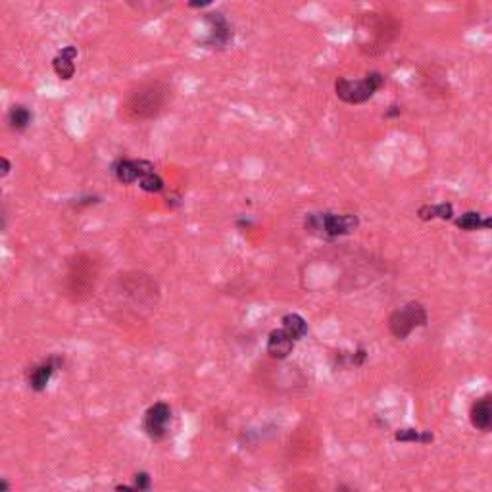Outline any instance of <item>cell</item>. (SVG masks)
Here are the masks:
<instances>
[{
    "instance_id": "obj_2",
    "label": "cell",
    "mask_w": 492,
    "mask_h": 492,
    "mask_svg": "<svg viewBox=\"0 0 492 492\" xmlns=\"http://www.w3.org/2000/svg\"><path fill=\"white\" fill-rule=\"evenodd\" d=\"M99 275L97 262L81 254L73 259L68 269V277H66V291L72 296L73 300H85L95 288V281Z\"/></svg>"
},
{
    "instance_id": "obj_19",
    "label": "cell",
    "mask_w": 492,
    "mask_h": 492,
    "mask_svg": "<svg viewBox=\"0 0 492 492\" xmlns=\"http://www.w3.org/2000/svg\"><path fill=\"white\" fill-rule=\"evenodd\" d=\"M8 121L14 129L21 131V129H26V127L31 124V112L23 106H14L10 110Z\"/></svg>"
},
{
    "instance_id": "obj_7",
    "label": "cell",
    "mask_w": 492,
    "mask_h": 492,
    "mask_svg": "<svg viewBox=\"0 0 492 492\" xmlns=\"http://www.w3.org/2000/svg\"><path fill=\"white\" fill-rule=\"evenodd\" d=\"M121 285H124V293L129 298H133V302H137V304H152V302H156L158 286L148 275H143V273L126 275Z\"/></svg>"
},
{
    "instance_id": "obj_26",
    "label": "cell",
    "mask_w": 492,
    "mask_h": 492,
    "mask_svg": "<svg viewBox=\"0 0 492 492\" xmlns=\"http://www.w3.org/2000/svg\"><path fill=\"white\" fill-rule=\"evenodd\" d=\"M10 484L6 483V481H0V491H8Z\"/></svg>"
},
{
    "instance_id": "obj_6",
    "label": "cell",
    "mask_w": 492,
    "mask_h": 492,
    "mask_svg": "<svg viewBox=\"0 0 492 492\" xmlns=\"http://www.w3.org/2000/svg\"><path fill=\"white\" fill-rule=\"evenodd\" d=\"M366 21L371 29V41H369V45H364L362 48L367 54H379L386 50L388 45L400 33V23L386 14H369Z\"/></svg>"
},
{
    "instance_id": "obj_5",
    "label": "cell",
    "mask_w": 492,
    "mask_h": 492,
    "mask_svg": "<svg viewBox=\"0 0 492 492\" xmlns=\"http://www.w3.org/2000/svg\"><path fill=\"white\" fill-rule=\"evenodd\" d=\"M166 100H168V89L160 83H152L139 89L131 97L129 112L139 119H148L160 114L161 108L166 106Z\"/></svg>"
},
{
    "instance_id": "obj_13",
    "label": "cell",
    "mask_w": 492,
    "mask_h": 492,
    "mask_svg": "<svg viewBox=\"0 0 492 492\" xmlns=\"http://www.w3.org/2000/svg\"><path fill=\"white\" fill-rule=\"evenodd\" d=\"M469 417H471V425L477 431L489 433L492 427V400L491 394H486L483 398H479L477 402H473L471 410H469Z\"/></svg>"
},
{
    "instance_id": "obj_8",
    "label": "cell",
    "mask_w": 492,
    "mask_h": 492,
    "mask_svg": "<svg viewBox=\"0 0 492 492\" xmlns=\"http://www.w3.org/2000/svg\"><path fill=\"white\" fill-rule=\"evenodd\" d=\"M171 421V408L166 402L150 406L144 413V431L152 440L166 439Z\"/></svg>"
},
{
    "instance_id": "obj_21",
    "label": "cell",
    "mask_w": 492,
    "mask_h": 492,
    "mask_svg": "<svg viewBox=\"0 0 492 492\" xmlns=\"http://www.w3.org/2000/svg\"><path fill=\"white\" fill-rule=\"evenodd\" d=\"M135 491H148L150 489V477L148 473H137L135 475Z\"/></svg>"
},
{
    "instance_id": "obj_16",
    "label": "cell",
    "mask_w": 492,
    "mask_h": 492,
    "mask_svg": "<svg viewBox=\"0 0 492 492\" xmlns=\"http://www.w3.org/2000/svg\"><path fill=\"white\" fill-rule=\"evenodd\" d=\"M281 323H283V329H285L296 342L302 340L306 335H308V322H306L300 313H286V315H283Z\"/></svg>"
},
{
    "instance_id": "obj_20",
    "label": "cell",
    "mask_w": 492,
    "mask_h": 492,
    "mask_svg": "<svg viewBox=\"0 0 492 492\" xmlns=\"http://www.w3.org/2000/svg\"><path fill=\"white\" fill-rule=\"evenodd\" d=\"M139 187L143 188V190H146V193H160V190H164V179H161L158 173L148 171V173L141 175Z\"/></svg>"
},
{
    "instance_id": "obj_27",
    "label": "cell",
    "mask_w": 492,
    "mask_h": 492,
    "mask_svg": "<svg viewBox=\"0 0 492 492\" xmlns=\"http://www.w3.org/2000/svg\"><path fill=\"white\" fill-rule=\"evenodd\" d=\"M4 229V214H2V210H0V231Z\"/></svg>"
},
{
    "instance_id": "obj_10",
    "label": "cell",
    "mask_w": 492,
    "mask_h": 492,
    "mask_svg": "<svg viewBox=\"0 0 492 492\" xmlns=\"http://www.w3.org/2000/svg\"><path fill=\"white\" fill-rule=\"evenodd\" d=\"M114 175L119 183L124 185H131L135 181L141 179V175L148 173V171H154V166L150 161L144 160H119L114 166Z\"/></svg>"
},
{
    "instance_id": "obj_1",
    "label": "cell",
    "mask_w": 492,
    "mask_h": 492,
    "mask_svg": "<svg viewBox=\"0 0 492 492\" xmlns=\"http://www.w3.org/2000/svg\"><path fill=\"white\" fill-rule=\"evenodd\" d=\"M360 219L354 214H333V212H322V214H308L304 219V229L313 237L322 239H337L344 235L354 233L358 229Z\"/></svg>"
},
{
    "instance_id": "obj_4",
    "label": "cell",
    "mask_w": 492,
    "mask_h": 492,
    "mask_svg": "<svg viewBox=\"0 0 492 492\" xmlns=\"http://www.w3.org/2000/svg\"><path fill=\"white\" fill-rule=\"evenodd\" d=\"M429 322L427 310L421 302H408L402 308L394 310L388 317V329L393 333L394 339L404 340L410 337V333L415 331L417 327H425Z\"/></svg>"
},
{
    "instance_id": "obj_22",
    "label": "cell",
    "mask_w": 492,
    "mask_h": 492,
    "mask_svg": "<svg viewBox=\"0 0 492 492\" xmlns=\"http://www.w3.org/2000/svg\"><path fill=\"white\" fill-rule=\"evenodd\" d=\"M366 360H367V350L360 346V348L356 350V352H354L352 356H350L348 362L352 364V366H362V364H364Z\"/></svg>"
},
{
    "instance_id": "obj_24",
    "label": "cell",
    "mask_w": 492,
    "mask_h": 492,
    "mask_svg": "<svg viewBox=\"0 0 492 492\" xmlns=\"http://www.w3.org/2000/svg\"><path fill=\"white\" fill-rule=\"evenodd\" d=\"M10 168H12L10 161L6 160V158H0V177H4V175L10 171Z\"/></svg>"
},
{
    "instance_id": "obj_17",
    "label": "cell",
    "mask_w": 492,
    "mask_h": 492,
    "mask_svg": "<svg viewBox=\"0 0 492 492\" xmlns=\"http://www.w3.org/2000/svg\"><path fill=\"white\" fill-rule=\"evenodd\" d=\"M456 227H460L462 231H477V229H489L491 227V219L486 217L483 219V215L479 212H466L460 217H456Z\"/></svg>"
},
{
    "instance_id": "obj_9",
    "label": "cell",
    "mask_w": 492,
    "mask_h": 492,
    "mask_svg": "<svg viewBox=\"0 0 492 492\" xmlns=\"http://www.w3.org/2000/svg\"><path fill=\"white\" fill-rule=\"evenodd\" d=\"M206 21L210 26V33L202 41V45L212 46V48H225L229 43H233V27L229 26V21L222 14H208Z\"/></svg>"
},
{
    "instance_id": "obj_18",
    "label": "cell",
    "mask_w": 492,
    "mask_h": 492,
    "mask_svg": "<svg viewBox=\"0 0 492 492\" xmlns=\"http://www.w3.org/2000/svg\"><path fill=\"white\" fill-rule=\"evenodd\" d=\"M394 439L398 442H421V444H429L435 440L431 431H417V429H400L394 433Z\"/></svg>"
},
{
    "instance_id": "obj_23",
    "label": "cell",
    "mask_w": 492,
    "mask_h": 492,
    "mask_svg": "<svg viewBox=\"0 0 492 492\" xmlns=\"http://www.w3.org/2000/svg\"><path fill=\"white\" fill-rule=\"evenodd\" d=\"M214 0H188V6L190 8H204V6H210Z\"/></svg>"
},
{
    "instance_id": "obj_25",
    "label": "cell",
    "mask_w": 492,
    "mask_h": 492,
    "mask_svg": "<svg viewBox=\"0 0 492 492\" xmlns=\"http://www.w3.org/2000/svg\"><path fill=\"white\" fill-rule=\"evenodd\" d=\"M394 116H400V106H391V110L386 112V117H394Z\"/></svg>"
},
{
    "instance_id": "obj_15",
    "label": "cell",
    "mask_w": 492,
    "mask_h": 492,
    "mask_svg": "<svg viewBox=\"0 0 492 492\" xmlns=\"http://www.w3.org/2000/svg\"><path fill=\"white\" fill-rule=\"evenodd\" d=\"M417 215H420L421 222H431V219H452L454 217V206L448 204V202H442V204H425L417 210Z\"/></svg>"
},
{
    "instance_id": "obj_3",
    "label": "cell",
    "mask_w": 492,
    "mask_h": 492,
    "mask_svg": "<svg viewBox=\"0 0 492 492\" xmlns=\"http://www.w3.org/2000/svg\"><path fill=\"white\" fill-rule=\"evenodd\" d=\"M385 85V75L379 72H369L364 79H346L339 77L335 83V92L346 104H364L373 99L377 90Z\"/></svg>"
},
{
    "instance_id": "obj_11",
    "label": "cell",
    "mask_w": 492,
    "mask_h": 492,
    "mask_svg": "<svg viewBox=\"0 0 492 492\" xmlns=\"http://www.w3.org/2000/svg\"><path fill=\"white\" fill-rule=\"evenodd\" d=\"M296 340L283 327L281 329H273L268 337V354L273 360H285L293 352Z\"/></svg>"
},
{
    "instance_id": "obj_14",
    "label": "cell",
    "mask_w": 492,
    "mask_h": 492,
    "mask_svg": "<svg viewBox=\"0 0 492 492\" xmlns=\"http://www.w3.org/2000/svg\"><path fill=\"white\" fill-rule=\"evenodd\" d=\"M75 58H77V48H75V46H66V48H62V50L58 52V56L54 58V72H56V75H58L60 79L70 81L73 75H75V63H73Z\"/></svg>"
},
{
    "instance_id": "obj_12",
    "label": "cell",
    "mask_w": 492,
    "mask_h": 492,
    "mask_svg": "<svg viewBox=\"0 0 492 492\" xmlns=\"http://www.w3.org/2000/svg\"><path fill=\"white\" fill-rule=\"evenodd\" d=\"M62 366L63 360L60 358V356H52L50 360H46L45 364L33 367V371H31V375H29V385H31V388L37 391V393L45 391L48 381H50V377L54 375V371L60 369Z\"/></svg>"
}]
</instances>
